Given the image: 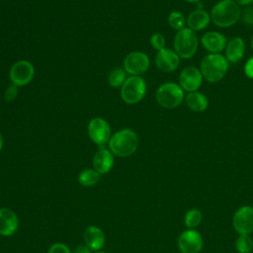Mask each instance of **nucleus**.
Returning <instances> with one entry per match:
<instances>
[{
  "label": "nucleus",
  "instance_id": "f257e3e1",
  "mask_svg": "<svg viewBox=\"0 0 253 253\" xmlns=\"http://www.w3.org/2000/svg\"><path fill=\"white\" fill-rule=\"evenodd\" d=\"M241 10L234 0H221L211 10V21L220 28L233 26L240 18Z\"/></svg>",
  "mask_w": 253,
  "mask_h": 253
},
{
  "label": "nucleus",
  "instance_id": "f03ea898",
  "mask_svg": "<svg viewBox=\"0 0 253 253\" xmlns=\"http://www.w3.org/2000/svg\"><path fill=\"white\" fill-rule=\"evenodd\" d=\"M138 146V137L134 130L123 128L115 132L110 140L109 147L114 155L127 157L133 154Z\"/></svg>",
  "mask_w": 253,
  "mask_h": 253
},
{
  "label": "nucleus",
  "instance_id": "7ed1b4c3",
  "mask_svg": "<svg viewBox=\"0 0 253 253\" xmlns=\"http://www.w3.org/2000/svg\"><path fill=\"white\" fill-rule=\"evenodd\" d=\"M228 60L220 53H210L201 62V73L210 83L220 81L228 70Z\"/></svg>",
  "mask_w": 253,
  "mask_h": 253
},
{
  "label": "nucleus",
  "instance_id": "20e7f679",
  "mask_svg": "<svg viewBox=\"0 0 253 253\" xmlns=\"http://www.w3.org/2000/svg\"><path fill=\"white\" fill-rule=\"evenodd\" d=\"M184 90L174 82H166L158 87L155 93L157 103L165 109H174L181 105L184 100Z\"/></svg>",
  "mask_w": 253,
  "mask_h": 253
},
{
  "label": "nucleus",
  "instance_id": "39448f33",
  "mask_svg": "<svg viewBox=\"0 0 253 253\" xmlns=\"http://www.w3.org/2000/svg\"><path fill=\"white\" fill-rule=\"evenodd\" d=\"M199 40L196 33L189 28L177 32L174 38V50L180 58H191L197 51Z\"/></svg>",
  "mask_w": 253,
  "mask_h": 253
},
{
  "label": "nucleus",
  "instance_id": "423d86ee",
  "mask_svg": "<svg viewBox=\"0 0 253 253\" xmlns=\"http://www.w3.org/2000/svg\"><path fill=\"white\" fill-rule=\"evenodd\" d=\"M146 93V83L140 76L131 75L121 87V98L126 104L140 102Z\"/></svg>",
  "mask_w": 253,
  "mask_h": 253
},
{
  "label": "nucleus",
  "instance_id": "0eeeda50",
  "mask_svg": "<svg viewBox=\"0 0 253 253\" xmlns=\"http://www.w3.org/2000/svg\"><path fill=\"white\" fill-rule=\"evenodd\" d=\"M90 139L97 145L103 147L111 138V126L103 118L92 119L87 126Z\"/></svg>",
  "mask_w": 253,
  "mask_h": 253
},
{
  "label": "nucleus",
  "instance_id": "6e6552de",
  "mask_svg": "<svg viewBox=\"0 0 253 253\" xmlns=\"http://www.w3.org/2000/svg\"><path fill=\"white\" fill-rule=\"evenodd\" d=\"M34 65L28 60H19L15 62L9 71V78L12 84L22 87L29 84L34 78Z\"/></svg>",
  "mask_w": 253,
  "mask_h": 253
},
{
  "label": "nucleus",
  "instance_id": "1a4fd4ad",
  "mask_svg": "<svg viewBox=\"0 0 253 253\" xmlns=\"http://www.w3.org/2000/svg\"><path fill=\"white\" fill-rule=\"evenodd\" d=\"M150 64L149 57L142 51H132L124 60L125 71L130 75L139 76L144 73Z\"/></svg>",
  "mask_w": 253,
  "mask_h": 253
},
{
  "label": "nucleus",
  "instance_id": "9d476101",
  "mask_svg": "<svg viewBox=\"0 0 253 253\" xmlns=\"http://www.w3.org/2000/svg\"><path fill=\"white\" fill-rule=\"evenodd\" d=\"M232 224L236 232L240 234H250L253 232V208L244 206L238 209L232 219Z\"/></svg>",
  "mask_w": 253,
  "mask_h": 253
},
{
  "label": "nucleus",
  "instance_id": "9b49d317",
  "mask_svg": "<svg viewBox=\"0 0 253 253\" xmlns=\"http://www.w3.org/2000/svg\"><path fill=\"white\" fill-rule=\"evenodd\" d=\"M178 247L182 253H199L203 248V238L195 229L185 230L179 235Z\"/></svg>",
  "mask_w": 253,
  "mask_h": 253
},
{
  "label": "nucleus",
  "instance_id": "f8f14e48",
  "mask_svg": "<svg viewBox=\"0 0 253 253\" xmlns=\"http://www.w3.org/2000/svg\"><path fill=\"white\" fill-rule=\"evenodd\" d=\"M202 82L203 75L201 71L194 66L185 67L180 73L179 85L184 91H187L189 93L195 92L201 87Z\"/></svg>",
  "mask_w": 253,
  "mask_h": 253
},
{
  "label": "nucleus",
  "instance_id": "ddd939ff",
  "mask_svg": "<svg viewBox=\"0 0 253 253\" xmlns=\"http://www.w3.org/2000/svg\"><path fill=\"white\" fill-rule=\"evenodd\" d=\"M180 63V56L175 50L163 48L157 51L155 55V64L158 69L164 72H172L176 70Z\"/></svg>",
  "mask_w": 253,
  "mask_h": 253
},
{
  "label": "nucleus",
  "instance_id": "4468645a",
  "mask_svg": "<svg viewBox=\"0 0 253 253\" xmlns=\"http://www.w3.org/2000/svg\"><path fill=\"white\" fill-rule=\"evenodd\" d=\"M19 226V219L17 214L10 209H0V235L11 236Z\"/></svg>",
  "mask_w": 253,
  "mask_h": 253
},
{
  "label": "nucleus",
  "instance_id": "2eb2a0df",
  "mask_svg": "<svg viewBox=\"0 0 253 253\" xmlns=\"http://www.w3.org/2000/svg\"><path fill=\"white\" fill-rule=\"evenodd\" d=\"M203 46L211 53H220L227 43L226 38L218 32H208L202 37Z\"/></svg>",
  "mask_w": 253,
  "mask_h": 253
},
{
  "label": "nucleus",
  "instance_id": "dca6fc26",
  "mask_svg": "<svg viewBox=\"0 0 253 253\" xmlns=\"http://www.w3.org/2000/svg\"><path fill=\"white\" fill-rule=\"evenodd\" d=\"M114 165V154L111 150L107 148L99 149L93 157V166L94 169L99 174L108 173Z\"/></svg>",
  "mask_w": 253,
  "mask_h": 253
},
{
  "label": "nucleus",
  "instance_id": "f3484780",
  "mask_svg": "<svg viewBox=\"0 0 253 253\" xmlns=\"http://www.w3.org/2000/svg\"><path fill=\"white\" fill-rule=\"evenodd\" d=\"M245 52V43L239 37L229 40L225 46V57L228 62L235 63L242 59Z\"/></svg>",
  "mask_w": 253,
  "mask_h": 253
},
{
  "label": "nucleus",
  "instance_id": "a211bd4d",
  "mask_svg": "<svg viewBox=\"0 0 253 253\" xmlns=\"http://www.w3.org/2000/svg\"><path fill=\"white\" fill-rule=\"evenodd\" d=\"M84 241L91 250L98 251L105 244V234L98 226L90 225L84 232Z\"/></svg>",
  "mask_w": 253,
  "mask_h": 253
},
{
  "label": "nucleus",
  "instance_id": "6ab92c4d",
  "mask_svg": "<svg viewBox=\"0 0 253 253\" xmlns=\"http://www.w3.org/2000/svg\"><path fill=\"white\" fill-rule=\"evenodd\" d=\"M211 22V16L203 9H196L189 14L186 19L188 28L194 32L202 31L209 26Z\"/></svg>",
  "mask_w": 253,
  "mask_h": 253
},
{
  "label": "nucleus",
  "instance_id": "aec40b11",
  "mask_svg": "<svg viewBox=\"0 0 253 253\" xmlns=\"http://www.w3.org/2000/svg\"><path fill=\"white\" fill-rule=\"evenodd\" d=\"M186 104L187 106L194 112H204L208 106H209V101L208 98L200 93V92H190L187 96H186Z\"/></svg>",
  "mask_w": 253,
  "mask_h": 253
},
{
  "label": "nucleus",
  "instance_id": "412c9836",
  "mask_svg": "<svg viewBox=\"0 0 253 253\" xmlns=\"http://www.w3.org/2000/svg\"><path fill=\"white\" fill-rule=\"evenodd\" d=\"M100 180V174L95 169H85L78 176L79 183L84 187H91L97 184Z\"/></svg>",
  "mask_w": 253,
  "mask_h": 253
},
{
  "label": "nucleus",
  "instance_id": "4be33fe9",
  "mask_svg": "<svg viewBox=\"0 0 253 253\" xmlns=\"http://www.w3.org/2000/svg\"><path fill=\"white\" fill-rule=\"evenodd\" d=\"M202 218H203V215L201 211L197 209H192L186 212L184 217V222L189 229H194L200 225Z\"/></svg>",
  "mask_w": 253,
  "mask_h": 253
},
{
  "label": "nucleus",
  "instance_id": "5701e85b",
  "mask_svg": "<svg viewBox=\"0 0 253 253\" xmlns=\"http://www.w3.org/2000/svg\"><path fill=\"white\" fill-rule=\"evenodd\" d=\"M126 72L125 71V69H122V68H116L112 70L108 77L110 86L114 88L122 87L123 84L126 82Z\"/></svg>",
  "mask_w": 253,
  "mask_h": 253
},
{
  "label": "nucleus",
  "instance_id": "b1692460",
  "mask_svg": "<svg viewBox=\"0 0 253 253\" xmlns=\"http://www.w3.org/2000/svg\"><path fill=\"white\" fill-rule=\"evenodd\" d=\"M235 248L239 253H250L253 249V239L249 234H240L235 241Z\"/></svg>",
  "mask_w": 253,
  "mask_h": 253
},
{
  "label": "nucleus",
  "instance_id": "393cba45",
  "mask_svg": "<svg viewBox=\"0 0 253 253\" xmlns=\"http://www.w3.org/2000/svg\"><path fill=\"white\" fill-rule=\"evenodd\" d=\"M168 23L173 30H176L178 32L185 28L186 19L179 11H173L168 16Z\"/></svg>",
  "mask_w": 253,
  "mask_h": 253
},
{
  "label": "nucleus",
  "instance_id": "a878e982",
  "mask_svg": "<svg viewBox=\"0 0 253 253\" xmlns=\"http://www.w3.org/2000/svg\"><path fill=\"white\" fill-rule=\"evenodd\" d=\"M151 46L157 51L165 48V38L160 33H154L150 38Z\"/></svg>",
  "mask_w": 253,
  "mask_h": 253
},
{
  "label": "nucleus",
  "instance_id": "bb28decb",
  "mask_svg": "<svg viewBox=\"0 0 253 253\" xmlns=\"http://www.w3.org/2000/svg\"><path fill=\"white\" fill-rule=\"evenodd\" d=\"M19 87L14 85V84H11L10 86L7 87V89L5 90L4 92V98L7 102H13L19 95Z\"/></svg>",
  "mask_w": 253,
  "mask_h": 253
},
{
  "label": "nucleus",
  "instance_id": "cd10ccee",
  "mask_svg": "<svg viewBox=\"0 0 253 253\" xmlns=\"http://www.w3.org/2000/svg\"><path fill=\"white\" fill-rule=\"evenodd\" d=\"M240 18L244 24L253 26V7H246L241 12Z\"/></svg>",
  "mask_w": 253,
  "mask_h": 253
},
{
  "label": "nucleus",
  "instance_id": "c85d7f7f",
  "mask_svg": "<svg viewBox=\"0 0 253 253\" xmlns=\"http://www.w3.org/2000/svg\"><path fill=\"white\" fill-rule=\"evenodd\" d=\"M47 253H71V252H70L69 248L65 244L57 242V243L52 244L49 247Z\"/></svg>",
  "mask_w": 253,
  "mask_h": 253
},
{
  "label": "nucleus",
  "instance_id": "c756f323",
  "mask_svg": "<svg viewBox=\"0 0 253 253\" xmlns=\"http://www.w3.org/2000/svg\"><path fill=\"white\" fill-rule=\"evenodd\" d=\"M244 72L245 75L248 78L253 79V57H250L246 63H245V67H244Z\"/></svg>",
  "mask_w": 253,
  "mask_h": 253
},
{
  "label": "nucleus",
  "instance_id": "7c9ffc66",
  "mask_svg": "<svg viewBox=\"0 0 253 253\" xmlns=\"http://www.w3.org/2000/svg\"><path fill=\"white\" fill-rule=\"evenodd\" d=\"M74 253H91V249L87 245H78L75 248Z\"/></svg>",
  "mask_w": 253,
  "mask_h": 253
},
{
  "label": "nucleus",
  "instance_id": "2f4dec72",
  "mask_svg": "<svg viewBox=\"0 0 253 253\" xmlns=\"http://www.w3.org/2000/svg\"><path fill=\"white\" fill-rule=\"evenodd\" d=\"M238 5H242V6H247L250 5L251 3H253V0H234Z\"/></svg>",
  "mask_w": 253,
  "mask_h": 253
},
{
  "label": "nucleus",
  "instance_id": "473e14b6",
  "mask_svg": "<svg viewBox=\"0 0 253 253\" xmlns=\"http://www.w3.org/2000/svg\"><path fill=\"white\" fill-rule=\"evenodd\" d=\"M3 144H4V138H3V135H2V133L0 132V151H1L2 147H3Z\"/></svg>",
  "mask_w": 253,
  "mask_h": 253
},
{
  "label": "nucleus",
  "instance_id": "72a5a7b5",
  "mask_svg": "<svg viewBox=\"0 0 253 253\" xmlns=\"http://www.w3.org/2000/svg\"><path fill=\"white\" fill-rule=\"evenodd\" d=\"M187 2H191V3H199L200 0H186Z\"/></svg>",
  "mask_w": 253,
  "mask_h": 253
},
{
  "label": "nucleus",
  "instance_id": "f704fd0d",
  "mask_svg": "<svg viewBox=\"0 0 253 253\" xmlns=\"http://www.w3.org/2000/svg\"><path fill=\"white\" fill-rule=\"evenodd\" d=\"M251 46H252V48H253V37H252V39H251Z\"/></svg>",
  "mask_w": 253,
  "mask_h": 253
},
{
  "label": "nucleus",
  "instance_id": "c9c22d12",
  "mask_svg": "<svg viewBox=\"0 0 253 253\" xmlns=\"http://www.w3.org/2000/svg\"><path fill=\"white\" fill-rule=\"evenodd\" d=\"M95 253H106V252H101V251H97V252H95Z\"/></svg>",
  "mask_w": 253,
  "mask_h": 253
}]
</instances>
